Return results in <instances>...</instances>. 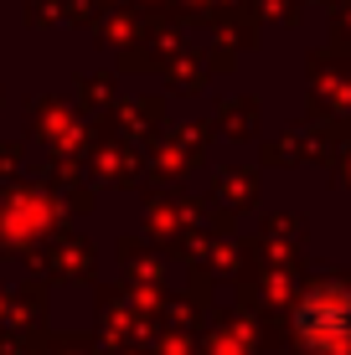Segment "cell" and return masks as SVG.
Wrapping results in <instances>:
<instances>
[{"instance_id":"cell-1","label":"cell","mask_w":351,"mask_h":355,"mask_svg":"<svg viewBox=\"0 0 351 355\" xmlns=\"http://www.w3.org/2000/svg\"><path fill=\"white\" fill-rule=\"evenodd\" d=\"M295 335L316 355H346L351 350V288L316 284L295 309Z\"/></svg>"}]
</instances>
